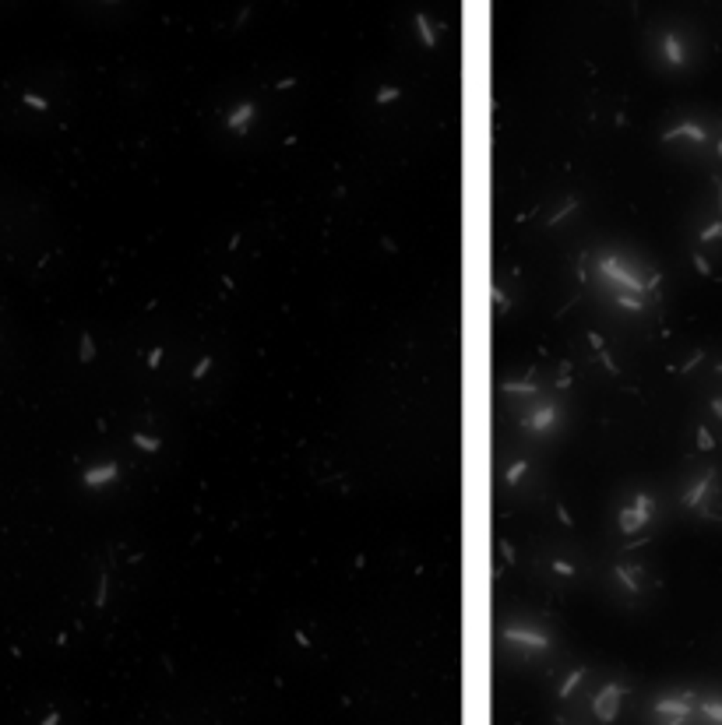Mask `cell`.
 <instances>
[{
    "label": "cell",
    "instance_id": "obj_14",
    "mask_svg": "<svg viewBox=\"0 0 722 725\" xmlns=\"http://www.w3.org/2000/svg\"><path fill=\"white\" fill-rule=\"evenodd\" d=\"M582 676H585V672H582V669H575V672H571V676H567V679H564V686H560V700H564V697H571V693H575V686H578V683H582Z\"/></svg>",
    "mask_w": 722,
    "mask_h": 725
},
{
    "label": "cell",
    "instance_id": "obj_7",
    "mask_svg": "<svg viewBox=\"0 0 722 725\" xmlns=\"http://www.w3.org/2000/svg\"><path fill=\"white\" fill-rule=\"evenodd\" d=\"M113 479H117V465H113V461H110V465H99V468H92V472L81 475L85 486H103V482H113Z\"/></svg>",
    "mask_w": 722,
    "mask_h": 725
},
{
    "label": "cell",
    "instance_id": "obj_10",
    "mask_svg": "<svg viewBox=\"0 0 722 725\" xmlns=\"http://www.w3.org/2000/svg\"><path fill=\"white\" fill-rule=\"evenodd\" d=\"M550 426H553V405H539V408L529 415V430L543 433V430H550Z\"/></svg>",
    "mask_w": 722,
    "mask_h": 725
},
{
    "label": "cell",
    "instance_id": "obj_4",
    "mask_svg": "<svg viewBox=\"0 0 722 725\" xmlns=\"http://www.w3.org/2000/svg\"><path fill=\"white\" fill-rule=\"evenodd\" d=\"M504 641H515L522 648H532V651H546L550 648V637L546 634H536V630H522V627H508L504 630Z\"/></svg>",
    "mask_w": 722,
    "mask_h": 725
},
{
    "label": "cell",
    "instance_id": "obj_16",
    "mask_svg": "<svg viewBox=\"0 0 722 725\" xmlns=\"http://www.w3.org/2000/svg\"><path fill=\"white\" fill-rule=\"evenodd\" d=\"M617 578H624L627 592H638V581H634V567H617Z\"/></svg>",
    "mask_w": 722,
    "mask_h": 725
},
{
    "label": "cell",
    "instance_id": "obj_26",
    "mask_svg": "<svg viewBox=\"0 0 722 725\" xmlns=\"http://www.w3.org/2000/svg\"><path fill=\"white\" fill-rule=\"evenodd\" d=\"M208 370H211V359H201V363H197V370H194V380H201Z\"/></svg>",
    "mask_w": 722,
    "mask_h": 725
},
{
    "label": "cell",
    "instance_id": "obj_35",
    "mask_svg": "<svg viewBox=\"0 0 722 725\" xmlns=\"http://www.w3.org/2000/svg\"><path fill=\"white\" fill-rule=\"evenodd\" d=\"M718 155H722V145H718Z\"/></svg>",
    "mask_w": 722,
    "mask_h": 725
},
{
    "label": "cell",
    "instance_id": "obj_34",
    "mask_svg": "<svg viewBox=\"0 0 722 725\" xmlns=\"http://www.w3.org/2000/svg\"><path fill=\"white\" fill-rule=\"evenodd\" d=\"M106 4H117V0H106Z\"/></svg>",
    "mask_w": 722,
    "mask_h": 725
},
{
    "label": "cell",
    "instance_id": "obj_19",
    "mask_svg": "<svg viewBox=\"0 0 722 725\" xmlns=\"http://www.w3.org/2000/svg\"><path fill=\"white\" fill-rule=\"evenodd\" d=\"M508 394H536V384H504Z\"/></svg>",
    "mask_w": 722,
    "mask_h": 725
},
{
    "label": "cell",
    "instance_id": "obj_23",
    "mask_svg": "<svg viewBox=\"0 0 722 725\" xmlns=\"http://www.w3.org/2000/svg\"><path fill=\"white\" fill-rule=\"evenodd\" d=\"M391 99H398V88H381L377 92V102H391Z\"/></svg>",
    "mask_w": 722,
    "mask_h": 725
},
{
    "label": "cell",
    "instance_id": "obj_3",
    "mask_svg": "<svg viewBox=\"0 0 722 725\" xmlns=\"http://www.w3.org/2000/svg\"><path fill=\"white\" fill-rule=\"evenodd\" d=\"M648 518H652V497H638V500H634V511H624V514H620V528H624V532H638Z\"/></svg>",
    "mask_w": 722,
    "mask_h": 725
},
{
    "label": "cell",
    "instance_id": "obj_18",
    "mask_svg": "<svg viewBox=\"0 0 722 725\" xmlns=\"http://www.w3.org/2000/svg\"><path fill=\"white\" fill-rule=\"evenodd\" d=\"M134 444H138L141 451H148V454L159 451V440H155V437H141V433H134Z\"/></svg>",
    "mask_w": 722,
    "mask_h": 725
},
{
    "label": "cell",
    "instance_id": "obj_15",
    "mask_svg": "<svg viewBox=\"0 0 722 725\" xmlns=\"http://www.w3.org/2000/svg\"><path fill=\"white\" fill-rule=\"evenodd\" d=\"M701 711H704L711 721H718V725H722V704H718V700H701Z\"/></svg>",
    "mask_w": 722,
    "mask_h": 725
},
{
    "label": "cell",
    "instance_id": "obj_29",
    "mask_svg": "<svg viewBox=\"0 0 722 725\" xmlns=\"http://www.w3.org/2000/svg\"><path fill=\"white\" fill-rule=\"evenodd\" d=\"M159 359H162V349H152V356H148V366H159Z\"/></svg>",
    "mask_w": 722,
    "mask_h": 725
},
{
    "label": "cell",
    "instance_id": "obj_31",
    "mask_svg": "<svg viewBox=\"0 0 722 725\" xmlns=\"http://www.w3.org/2000/svg\"><path fill=\"white\" fill-rule=\"evenodd\" d=\"M662 725H683V718H673V721H662Z\"/></svg>",
    "mask_w": 722,
    "mask_h": 725
},
{
    "label": "cell",
    "instance_id": "obj_25",
    "mask_svg": "<svg viewBox=\"0 0 722 725\" xmlns=\"http://www.w3.org/2000/svg\"><path fill=\"white\" fill-rule=\"evenodd\" d=\"M60 721H64V714H60V711L53 707V711H50V714H46V718H43L39 725H60Z\"/></svg>",
    "mask_w": 722,
    "mask_h": 725
},
{
    "label": "cell",
    "instance_id": "obj_20",
    "mask_svg": "<svg viewBox=\"0 0 722 725\" xmlns=\"http://www.w3.org/2000/svg\"><path fill=\"white\" fill-rule=\"evenodd\" d=\"M715 236H722V218H718V222H711V225L701 232V239H704V244H708V239H715Z\"/></svg>",
    "mask_w": 722,
    "mask_h": 725
},
{
    "label": "cell",
    "instance_id": "obj_17",
    "mask_svg": "<svg viewBox=\"0 0 722 725\" xmlns=\"http://www.w3.org/2000/svg\"><path fill=\"white\" fill-rule=\"evenodd\" d=\"M525 468H529V465H525V461H515V465H511V468H508V475H504V479H508V482H511V486H515V482H518V479H522V475H525Z\"/></svg>",
    "mask_w": 722,
    "mask_h": 725
},
{
    "label": "cell",
    "instance_id": "obj_13",
    "mask_svg": "<svg viewBox=\"0 0 722 725\" xmlns=\"http://www.w3.org/2000/svg\"><path fill=\"white\" fill-rule=\"evenodd\" d=\"M416 32H419V36H423V43H426V46H430V50H433V46H437V36H433V29H430V22H426V18H423V15H419V18H416Z\"/></svg>",
    "mask_w": 722,
    "mask_h": 725
},
{
    "label": "cell",
    "instance_id": "obj_24",
    "mask_svg": "<svg viewBox=\"0 0 722 725\" xmlns=\"http://www.w3.org/2000/svg\"><path fill=\"white\" fill-rule=\"evenodd\" d=\"M697 444H701V451H711V433H708V430H697Z\"/></svg>",
    "mask_w": 722,
    "mask_h": 725
},
{
    "label": "cell",
    "instance_id": "obj_8",
    "mask_svg": "<svg viewBox=\"0 0 722 725\" xmlns=\"http://www.w3.org/2000/svg\"><path fill=\"white\" fill-rule=\"evenodd\" d=\"M711 479H715V472H704V475L694 482V490L683 497V504H687V507H697V504L704 500V493H708V486H711Z\"/></svg>",
    "mask_w": 722,
    "mask_h": 725
},
{
    "label": "cell",
    "instance_id": "obj_12",
    "mask_svg": "<svg viewBox=\"0 0 722 725\" xmlns=\"http://www.w3.org/2000/svg\"><path fill=\"white\" fill-rule=\"evenodd\" d=\"M662 50H666V60H669L673 67H680V64H683V46H680V39H676V36H666V39H662Z\"/></svg>",
    "mask_w": 722,
    "mask_h": 725
},
{
    "label": "cell",
    "instance_id": "obj_22",
    "mask_svg": "<svg viewBox=\"0 0 722 725\" xmlns=\"http://www.w3.org/2000/svg\"><path fill=\"white\" fill-rule=\"evenodd\" d=\"M92 356H96V345H92V338H88V335H81V359L88 363Z\"/></svg>",
    "mask_w": 722,
    "mask_h": 725
},
{
    "label": "cell",
    "instance_id": "obj_5",
    "mask_svg": "<svg viewBox=\"0 0 722 725\" xmlns=\"http://www.w3.org/2000/svg\"><path fill=\"white\" fill-rule=\"evenodd\" d=\"M655 714H666L669 721H673V718H687V714H690V693L659 697V700H655Z\"/></svg>",
    "mask_w": 722,
    "mask_h": 725
},
{
    "label": "cell",
    "instance_id": "obj_2",
    "mask_svg": "<svg viewBox=\"0 0 722 725\" xmlns=\"http://www.w3.org/2000/svg\"><path fill=\"white\" fill-rule=\"evenodd\" d=\"M599 272H603V275H610L617 286H624V289H627V293H634V296H638V293H645V282H641L634 272H627L620 261H613V258H603V261H599Z\"/></svg>",
    "mask_w": 722,
    "mask_h": 725
},
{
    "label": "cell",
    "instance_id": "obj_1",
    "mask_svg": "<svg viewBox=\"0 0 722 725\" xmlns=\"http://www.w3.org/2000/svg\"><path fill=\"white\" fill-rule=\"evenodd\" d=\"M620 697H627V686H617V683H606V686L596 693L592 711H596V718H599L603 725H610V721L617 718V711H620Z\"/></svg>",
    "mask_w": 722,
    "mask_h": 725
},
{
    "label": "cell",
    "instance_id": "obj_30",
    "mask_svg": "<svg viewBox=\"0 0 722 725\" xmlns=\"http://www.w3.org/2000/svg\"><path fill=\"white\" fill-rule=\"evenodd\" d=\"M711 412H715V415H722V398H715V401H711Z\"/></svg>",
    "mask_w": 722,
    "mask_h": 725
},
{
    "label": "cell",
    "instance_id": "obj_21",
    "mask_svg": "<svg viewBox=\"0 0 722 725\" xmlns=\"http://www.w3.org/2000/svg\"><path fill=\"white\" fill-rule=\"evenodd\" d=\"M617 303H620L624 310H641V303H638L634 296H627V293H620V296H617Z\"/></svg>",
    "mask_w": 722,
    "mask_h": 725
},
{
    "label": "cell",
    "instance_id": "obj_11",
    "mask_svg": "<svg viewBox=\"0 0 722 725\" xmlns=\"http://www.w3.org/2000/svg\"><path fill=\"white\" fill-rule=\"evenodd\" d=\"M251 120H254V106H236V113H232L225 124H229V131H236V134H239V131H244Z\"/></svg>",
    "mask_w": 722,
    "mask_h": 725
},
{
    "label": "cell",
    "instance_id": "obj_28",
    "mask_svg": "<svg viewBox=\"0 0 722 725\" xmlns=\"http://www.w3.org/2000/svg\"><path fill=\"white\" fill-rule=\"evenodd\" d=\"M694 268H697V272H701V275H708V272H711V268H708V261H704V258H694Z\"/></svg>",
    "mask_w": 722,
    "mask_h": 725
},
{
    "label": "cell",
    "instance_id": "obj_27",
    "mask_svg": "<svg viewBox=\"0 0 722 725\" xmlns=\"http://www.w3.org/2000/svg\"><path fill=\"white\" fill-rule=\"evenodd\" d=\"M553 571H557V574H567V578H571V574H575V567H571V564H560V560H557V564H553Z\"/></svg>",
    "mask_w": 722,
    "mask_h": 725
},
{
    "label": "cell",
    "instance_id": "obj_6",
    "mask_svg": "<svg viewBox=\"0 0 722 725\" xmlns=\"http://www.w3.org/2000/svg\"><path fill=\"white\" fill-rule=\"evenodd\" d=\"M18 102H22L25 109H32V113H50V109H53V102H50L46 95L32 92V88H22V92H18Z\"/></svg>",
    "mask_w": 722,
    "mask_h": 725
},
{
    "label": "cell",
    "instance_id": "obj_33",
    "mask_svg": "<svg viewBox=\"0 0 722 725\" xmlns=\"http://www.w3.org/2000/svg\"><path fill=\"white\" fill-rule=\"evenodd\" d=\"M715 370H718V373H722V363H718V366H715Z\"/></svg>",
    "mask_w": 722,
    "mask_h": 725
},
{
    "label": "cell",
    "instance_id": "obj_9",
    "mask_svg": "<svg viewBox=\"0 0 722 725\" xmlns=\"http://www.w3.org/2000/svg\"><path fill=\"white\" fill-rule=\"evenodd\" d=\"M676 138H687V141H704V127H697V124H680V127L666 131V141H676Z\"/></svg>",
    "mask_w": 722,
    "mask_h": 725
},
{
    "label": "cell",
    "instance_id": "obj_32",
    "mask_svg": "<svg viewBox=\"0 0 722 725\" xmlns=\"http://www.w3.org/2000/svg\"><path fill=\"white\" fill-rule=\"evenodd\" d=\"M4 4H11V0H0V8H4Z\"/></svg>",
    "mask_w": 722,
    "mask_h": 725
}]
</instances>
